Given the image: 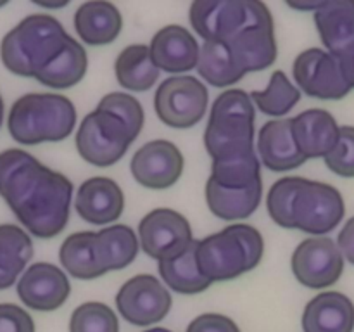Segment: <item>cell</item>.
Returning <instances> with one entry per match:
<instances>
[{
  "label": "cell",
  "instance_id": "6da1fadb",
  "mask_svg": "<svg viewBox=\"0 0 354 332\" xmlns=\"http://www.w3.org/2000/svg\"><path fill=\"white\" fill-rule=\"evenodd\" d=\"M0 197L28 234L52 239L69 221L73 182L23 149L0 152Z\"/></svg>",
  "mask_w": 354,
  "mask_h": 332
},
{
  "label": "cell",
  "instance_id": "7a4b0ae2",
  "mask_svg": "<svg viewBox=\"0 0 354 332\" xmlns=\"http://www.w3.org/2000/svg\"><path fill=\"white\" fill-rule=\"evenodd\" d=\"M71 35L50 14H30L7 31L0 44V59L7 71L35 78L69 42Z\"/></svg>",
  "mask_w": 354,
  "mask_h": 332
},
{
  "label": "cell",
  "instance_id": "3957f363",
  "mask_svg": "<svg viewBox=\"0 0 354 332\" xmlns=\"http://www.w3.org/2000/svg\"><path fill=\"white\" fill-rule=\"evenodd\" d=\"M76 127V107L66 95L31 92L12 104L7 116L10 137L23 145L61 142Z\"/></svg>",
  "mask_w": 354,
  "mask_h": 332
},
{
  "label": "cell",
  "instance_id": "277c9868",
  "mask_svg": "<svg viewBox=\"0 0 354 332\" xmlns=\"http://www.w3.org/2000/svg\"><path fill=\"white\" fill-rule=\"evenodd\" d=\"M256 106L251 93L230 89L220 93L209 111L204 147L213 161L254 151Z\"/></svg>",
  "mask_w": 354,
  "mask_h": 332
},
{
  "label": "cell",
  "instance_id": "5b68a950",
  "mask_svg": "<svg viewBox=\"0 0 354 332\" xmlns=\"http://www.w3.org/2000/svg\"><path fill=\"white\" fill-rule=\"evenodd\" d=\"M189 21L204 42H228L249 26L275 24L268 6L258 0H196Z\"/></svg>",
  "mask_w": 354,
  "mask_h": 332
},
{
  "label": "cell",
  "instance_id": "8992f818",
  "mask_svg": "<svg viewBox=\"0 0 354 332\" xmlns=\"http://www.w3.org/2000/svg\"><path fill=\"white\" fill-rule=\"evenodd\" d=\"M75 140L82 159L97 168H107L123 159L135 138L120 118L95 107L82 120Z\"/></svg>",
  "mask_w": 354,
  "mask_h": 332
},
{
  "label": "cell",
  "instance_id": "52a82bcc",
  "mask_svg": "<svg viewBox=\"0 0 354 332\" xmlns=\"http://www.w3.org/2000/svg\"><path fill=\"white\" fill-rule=\"evenodd\" d=\"M209 93L206 85L194 76H171L159 83L154 95V111L169 128L196 127L206 116Z\"/></svg>",
  "mask_w": 354,
  "mask_h": 332
},
{
  "label": "cell",
  "instance_id": "ba28073f",
  "mask_svg": "<svg viewBox=\"0 0 354 332\" xmlns=\"http://www.w3.org/2000/svg\"><path fill=\"white\" fill-rule=\"evenodd\" d=\"M344 197L334 185L318 180H308L294 203V230L313 237L327 235L344 220Z\"/></svg>",
  "mask_w": 354,
  "mask_h": 332
},
{
  "label": "cell",
  "instance_id": "9c48e42d",
  "mask_svg": "<svg viewBox=\"0 0 354 332\" xmlns=\"http://www.w3.org/2000/svg\"><path fill=\"white\" fill-rule=\"evenodd\" d=\"M290 268L301 286L315 290L328 289L344 273V255L328 235L308 237L294 249Z\"/></svg>",
  "mask_w": 354,
  "mask_h": 332
},
{
  "label": "cell",
  "instance_id": "30bf717a",
  "mask_svg": "<svg viewBox=\"0 0 354 332\" xmlns=\"http://www.w3.org/2000/svg\"><path fill=\"white\" fill-rule=\"evenodd\" d=\"M292 75L299 90L320 100H341L349 95L341 61L325 48L311 47L301 52L292 64Z\"/></svg>",
  "mask_w": 354,
  "mask_h": 332
},
{
  "label": "cell",
  "instance_id": "8fae6325",
  "mask_svg": "<svg viewBox=\"0 0 354 332\" xmlns=\"http://www.w3.org/2000/svg\"><path fill=\"white\" fill-rule=\"evenodd\" d=\"M140 249L156 261L182 255L196 239L189 220L171 208H156L138 223Z\"/></svg>",
  "mask_w": 354,
  "mask_h": 332
},
{
  "label": "cell",
  "instance_id": "7c38bea8",
  "mask_svg": "<svg viewBox=\"0 0 354 332\" xmlns=\"http://www.w3.org/2000/svg\"><path fill=\"white\" fill-rule=\"evenodd\" d=\"M171 294L161 280L149 273L128 279L116 294V308L123 320L137 327L158 324L171 310Z\"/></svg>",
  "mask_w": 354,
  "mask_h": 332
},
{
  "label": "cell",
  "instance_id": "4fadbf2b",
  "mask_svg": "<svg viewBox=\"0 0 354 332\" xmlns=\"http://www.w3.org/2000/svg\"><path fill=\"white\" fill-rule=\"evenodd\" d=\"M197 263L211 284L234 280L252 270L244 242L235 232L234 225L199 239Z\"/></svg>",
  "mask_w": 354,
  "mask_h": 332
},
{
  "label": "cell",
  "instance_id": "5bb4252c",
  "mask_svg": "<svg viewBox=\"0 0 354 332\" xmlns=\"http://www.w3.org/2000/svg\"><path fill=\"white\" fill-rule=\"evenodd\" d=\"M185 166L182 151L173 142L156 138L137 149L130 163L135 182L145 189L165 190L180 180Z\"/></svg>",
  "mask_w": 354,
  "mask_h": 332
},
{
  "label": "cell",
  "instance_id": "9a60e30c",
  "mask_svg": "<svg viewBox=\"0 0 354 332\" xmlns=\"http://www.w3.org/2000/svg\"><path fill=\"white\" fill-rule=\"evenodd\" d=\"M17 296L35 311L59 310L71 294L68 273L54 263H33L24 270L17 282Z\"/></svg>",
  "mask_w": 354,
  "mask_h": 332
},
{
  "label": "cell",
  "instance_id": "2e32d148",
  "mask_svg": "<svg viewBox=\"0 0 354 332\" xmlns=\"http://www.w3.org/2000/svg\"><path fill=\"white\" fill-rule=\"evenodd\" d=\"M75 208L86 223H113L120 220L124 211V194L109 176H92L80 185Z\"/></svg>",
  "mask_w": 354,
  "mask_h": 332
},
{
  "label": "cell",
  "instance_id": "e0dca14e",
  "mask_svg": "<svg viewBox=\"0 0 354 332\" xmlns=\"http://www.w3.org/2000/svg\"><path fill=\"white\" fill-rule=\"evenodd\" d=\"M151 55L159 71L187 73L197 68L201 47L196 37L180 24H168L152 37Z\"/></svg>",
  "mask_w": 354,
  "mask_h": 332
},
{
  "label": "cell",
  "instance_id": "ac0fdd59",
  "mask_svg": "<svg viewBox=\"0 0 354 332\" xmlns=\"http://www.w3.org/2000/svg\"><path fill=\"white\" fill-rule=\"evenodd\" d=\"M292 133L306 159L327 158L341 135L337 120L325 109H308L290 118Z\"/></svg>",
  "mask_w": 354,
  "mask_h": 332
},
{
  "label": "cell",
  "instance_id": "d6986e66",
  "mask_svg": "<svg viewBox=\"0 0 354 332\" xmlns=\"http://www.w3.org/2000/svg\"><path fill=\"white\" fill-rule=\"evenodd\" d=\"M258 156L263 166L279 173L299 168L308 161L296 144L290 118L263 124L258 135Z\"/></svg>",
  "mask_w": 354,
  "mask_h": 332
},
{
  "label": "cell",
  "instance_id": "ffe728a7",
  "mask_svg": "<svg viewBox=\"0 0 354 332\" xmlns=\"http://www.w3.org/2000/svg\"><path fill=\"white\" fill-rule=\"evenodd\" d=\"M301 327L303 332H353L354 303L339 290H324L304 306Z\"/></svg>",
  "mask_w": 354,
  "mask_h": 332
},
{
  "label": "cell",
  "instance_id": "44dd1931",
  "mask_svg": "<svg viewBox=\"0 0 354 332\" xmlns=\"http://www.w3.org/2000/svg\"><path fill=\"white\" fill-rule=\"evenodd\" d=\"M325 50L337 59L354 48V0H325L313 14Z\"/></svg>",
  "mask_w": 354,
  "mask_h": 332
},
{
  "label": "cell",
  "instance_id": "7402d4cb",
  "mask_svg": "<svg viewBox=\"0 0 354 332\" xmlns=\"http://www.w3.org/2000/svg\"><path fill=\"white\" fill-rule=\"evenodd\" d=\"M235 62L244 75L268 69L279 55L275 24L249 26L227 42Z\"/></svg>",
  "mask_w": 354,
  "mask_h": 332
},
{
  "label": "cell",
  "instance_id": "603a6c76",
  "mask_svg": "<svg viewBox=\"0 0 354 332\" xmlns=\"http://www.w3.org/2000/svg\"><path fill=\"white\" fill-rule=\"evenodd\" d=\"M75 30L80 40L86 45L100 47L113 44L123 30V16L114 3L92 0L76 9Z\"/></svg>",
  "mask_w": 354,
  "mask_h": 332
},
{
  "label": "cell",
  "instance_id": "cb8c5ba5",
  "mask_svg": "<svg viewBox=\"0 0 354 332\" xmlns=\"http://www.w3.org/2000/svg\"><path fill=\"white\" fill-rule=\"evenodd\" d=\"M204 197L211 213L225 221H239L251 216L261 204L263 180L248 189H227L207 178Z\"/></svg>",
  "mask_w": 354,
  "mask_h": 332
},
{
  "label": "cell",
  "instance_id": "d4e9b609",
  "mask_svg": "<svg viewBox=\"0 0 354 332\" xmlns=\"http://www.w3.org/2000/svg\"><path fill=\"white\" fill-rule=\"evenodd\" d=\"M159 68L151 55V48L144 44L124 47L114 61V75L123 89L131 92H147L158 83Z\"/></svg>",
  "mask_w": 354,
  "mask_h": 332
},
{
  "label": "cell",
  "instance_id": "484cf974",
  "mask_svg": "<svg viewBox=\"0 0 354 332\" xmlns=\"http://www.w3.org/2000/svg\"><path fill=\"white\" fill-rule=\"evenodd\" d=\"M97 232L83 230L68 235L59 249V261L69 277L78 280H93L106 275L97 256Z\"/></svg>",
  "mask_w": 354,
  "mask_h": 332
},
{
  "label": "cell",
  "instance_id": "4316f807",
  "mask_svg": "<svg viewBox=\"0 0 354 332\" xmlns=\"http://www.w3.org/2000/svg\"><path fill=\"white\" fill-rule=\"evenodd\" d=\"M95 248L102 268L106 272H116L135 261L140 251V241L131 227L113 223L97 232Z\"/></svg>",
  "mask_w": 354,
  "mask_h": 332
},
{
  "label": "cell",
  "instance_id": "83f0119b",
  "mask_svg": "<svg viewBox=\"0 0 354 332\" xmlns=\"http://www.w3.org/2000/svg\"><path fill=\"white\" fill-rule=\"evenodd\" d=\"M33 258V242L30 234L19 225H0V290L16 284L21 273Z\"/></svg>",
  "mask_w": 354,
  "mask_h": 332
},
{
  "label": "cell",
  "instance_id": "f1b7e54d",
  "mask_svg": "<svg viewBox=\"0 0 354 332\" xmlns=\"http://www.w3.org/2000/svg\"><path fill=\"white\" fill-rule=\"evenodd\" d=\"M86 69H88V57L85 47L71 37L66 47L35 76V80L50 89L64 90L82 82L86 75Z\"/></svg>",
  "mask_w": 354,
  "mask_h": 332
},
{
  "label": "cell",
  "instance_id": "f546056e",
  "mask_svg": "<svg viewBox=\"0 0 354 332\" xmlns=\"http://www.w3.org/2000/svg\"><path fill=\"white\" fill-rule=\"evenodd\" d=\"M197 242L199 239H196L182 255L158 263L159 275L168 289L190 296L204 293L211 287V282L203 275L197 263Z\"/></svg>",
  "mask_w": 354,
  "mask_h": 332
},
{
  "label": "cell",
  "instance_id": "4dcf8cb0",
  "mask_svg": "<svg viewBox=\"0 0 354 332\" xmlns=\"http://www.w3.org/2000/svg\"><path fill=\"white\" fill-rule=\"evenodd\" d=\"M196 69L204 82L220 89L234 85L245 76L235 62L227 42H204Z\"/></svg>",
  "mask_w": 354,
  "mask_h": 332
},
{
  "label": "cell",
  "instance_id": "1f68e13d",
  "mask_svg": "<svg viewBox=\"0 0 354 332\" xmlns=\"http://www.w3.org/2000/svg\"><path fill=\"white\" fill-rule=\"evenodd\" d=\"M211 180L227 189H248L261 182V161L258 152H245L234 158L216 159L211 165Z\"/></svg>",
  "mask_w": 354,
  "mask_h": 332
},
{
  "label": "cell",
  "instance_id": "d6a6232c",
  "mask_svg": "<svg viewBox=\"0 0 354 332\" xmlns=\"http://www.w3.org/2000/svg\"><path fill=\"white\" fill-rule=\"evenodd\" d=\"M252 102L266 116L277 118L283 116L292 111L301 100V90L289 80V76L277 69L270 76L268 86L265 90L251 92Z\"/></svg>",
  "mask_w": 354,
  "mask_h": 332
},
{
  "label": "cell",
  "instance_id": "836d02e7",
  "mask_svg": "<svg viewBox=\"0 0 354 332\" xmlns=\"http://www.w3.org/2000/svg\"><path fill=\"white\" fill-rule=\"evenodd\" d=\"M306 178L303 176H283L277 180L266 196V210L270 218L282 228H294L292 211L296 197L303 189Z\"/></svg>",
  "mask_w": 354,
  "mask_h": 332
},
{
  "label": "cell",
  "instance_id": "e575fe53",
  "mask_svg": "<svg viewBox=\"0 0 354 332\" xmlns=\"http://www.w3.org/2000/svg\"><path fill=\"white\" fill-rule=\"evenodd\" d=\"M69 332H120V320L109 304L88 301L71 313Z\"/></svg>",
  "mask_w": 354,
  "mask_h": 332
},
{
  "label": "cell",
  "instance_id": "d590c367",
  "mask_svg": "<svg viewBox=\"0 0 354 332\" xmlns=\"http://www.w3.org/2000/svg\"><path fill=\"white\" fill-rule=\"evenodd\" d=\"M97 109L107 111V113H113L114 116L120 118V120L127 124L130 133L133 135V138H137L138 135H140L142 128H144V107H142L140 100H138L137 97L131 95V93H107V95H104L102 99H100Z\"/></svg>",
  "mask_w": 354,
  "mask_h": 332
},
{
  "label": "cell",
  "instance_id": "8d00e7d4",
  "mask_svg": "<svg viewBox=\"0 0 354 332\" xmlns=\"http://www.w3.org/2000/svg\"><path fill=\"white\" fill-rule=\"evenodd\" d=\"M325 165L342 178H354V127H341L337 144L325 158Z\"/></svg>",
  "mask_w": 354,
  "mask_h": 332
},
{
  "label": "cell",
  "instance_id": "74e56055",
  "mask_svg": "<svg viewBox=\"0 0 354 332\" xmlns=\"http://www.w3.org/2000/svg\"><path fill=\"white\" fill-rule=\"evenodd\" d=\"M0 332H35V322L24 308L0 303Z\"/></svg>",
  "mask_w": 354,
  "mask_h": 332
},
{
  "label": "cell",
  "instance_id": "f35d334b",
  "mask_svg": "<svg viewBox=\"0 0 354 332\" xmlns=\"http://www.w3.org/2000/svg\"><path fill=\"white\" fill-rule=\"evenodd\" d=\"M187 332H241V329L227 315L203 313L190 322Z\"/></svg>",
  "mask_w": 354,
  "mask_h": 332
},
{
  "label": "cell",
  "instance_id": "ab89813d",
  "mask_svg": "<svg viewBox=\"0 0 354 332\" xmlns=\"http://www.w3.org/2000/svg\"><path fill=\"white\" fill-rule=\"evenodd\" d=\"M337 246L344 255V259H348L354 265V216L349 218L344 223L342 230L337 235Z\"/></svg>",
  "mask_w": 354,
  "mask_h": 332
},
{
  "label": "cell",
  "instance_id": "60d3db41",
  "mask_svg": "<svg viewBox=\"0 0 354 332\" xmlns=\"http://www.w3.org/2000/svg\"><path fill=\"white\" fill-rule=\"evenodd\" d=\"M339 61H341L346 80H348V83L351 85V89H354V48L346 55H342Z\"/></svg>",
  "mask_w": 354,
  "mask_h": 332
},
{
  "label": "cell",
  "instance_id": "b9f144b4",
  "mask_svg": "<svg viewBox=\"0 0 354 332\" xmlns=\"http://www.w3.org/2000/svg\"><path fill=\"white\" fill-rule=\"evenodd\" d=\"M325 0H303V2H294V0H287V7L296 10H311V12H317L322 6H324Z\"/></svg>",
  "mask_w": 354,
  "mask_h": 332
},
{
  "label": "cell",
  "instance_id": "7bdbcfd3",
  "mask_svg": "<svg viewBox=\"0 0 354 332\" xmlns=\"http://www.w3.org/2000/svg\"><path fill=\"white\" fill-rule=\"evenodd\" d=\"M33 3L44 7V9H62L69 6V0H33Z\"/></svg>",
  "mask_w": 354,
  "mask_h": 332
},
{
  "label": "cell",
  "instance_id": "ee69618b",
  "mask_svg": "<svg viewBox=\"0 0 354 332\" xmlns=\"http://www.w3.org/2000/svg\"><path fill=\"white\" fill-rule=\"evenodd\" d=\"M3 111H6V107H3V99L2 95H0V128H2L3 124Z\"/></svg>",
  "mask_w": 354,
  "mask_h": 332
},
{
  "label": "cell",
  "instance_id": "f6af8a7d",
  "mask_svg": "<svg viewBox=\"0 0 354 332\" xmlns=\"http://www.w3.org/2000/svg\"><path fill=\"white\" fill-rule=\"evenodd\" d=\"M144 332H173L169 331V329H165V327H152V329H147V331Z\"/></svg>",
  "mask_w": 354,
  "mask_h": 332
},
{
  "label": "cell",
  "instance_id": "bcb514c9",
  "mask_svg": "<svg viewBox=\"0 0 354 332\" xmlns=\"http://www.w3.org/2000/svg\"><path fill=\"white\" fill-rule=\"evenodd\" d=\"M9 3V0H0V7H6Z\"/></svg>",
  "mask_w": 354,
  "mask_h": 332
}]
</instances>
